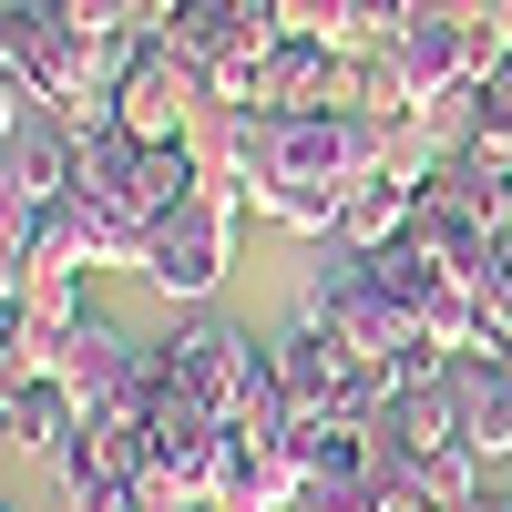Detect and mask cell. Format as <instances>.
I'll return each instance as SVG.
<instances>
[{"label": "cell", "mask_w": 512, "mask_h": 512, "mask_svg": "<svg viewBox=\"0 0 512 512\" xmlns=\"http://www.w3.org/2000/svg\"><path fill=\"white\" fill-rule=\"evenodd\" d=\"M216 256H226V205H216V195H185V205H164V216H154L144 277H164V287H216Z\"/></svg>", "instance_id": "obj_1"}, {"label": "cell", "mask_w": 512, "mask_h": 512, "mask_svg": "<svg viewBox=\"0 0 512 512\" xmlns=\"http://www.w3.org/2000/svg\"><path fill=\"white\" fill-rule=\"evenodd\" d=\"M195 113V62L185 52H144L134 72H123V134H175V123Z\"/></svg>", "instance_id": "obj_2"}, {"label": "cell", "mask_w": 512, "mask_h": 512, "mask_svg": "<svg viewBox=\"0 0 512 512\" xmlns=\"http://www.w3.org/2000/svg\"><path fill=\"white\" fill-rule=\"evenodd\" d=\"M338 349H349V338H338V328H297V338H287V359H277L287 400H328V390H338V369H349Z\"/></svg>", "instance_id": "obj_3"}, {"label": "cell", "mask_w": 512, "mask_h": 512, "mask_svg": "<svg viewBox=\"0 0 512 512\" xmlns=\"http://www.w3.org/2000/svg\"><path fill=\"white\" fill-rule=\"evenodd\" d=\"M318 82V41L297 31V41H277L267 62H256V93H267V113H297V93Z\"/></svg>", "instance_id": "obj_4"}, {"label": "cell", "mask_w": 512, "mask_h": 512, "mask_svg": "<svg viewBox=\"0 0 512 512\" xmlns=\"http://www.w3.org/2000/svg\"><path fill=\"white\" fill-rule=\"evenodd\" d=\"M338 216H349V236H390V226H410V216H420V205H410V185H390V175H359Z\"/></svg>", "instance_id": "obj_5"}, {"label": "cell", "mask_w": 512, "mask_h": 512, "mask_svg": "<svg viewBox=\"0 0 512 512\" xmlns=\"http://www.w3.org/2000/svg\"><path fill=\"white\" fill-rule=\"evenodd\" d=\"M62 431H72V390H21L11 400V441L21 451H52Z\"/></svg>", "instance_id": "obj_6"}, {"label": "cell", "mask_w": 512, "mask_h": 512, "mask_svg": "<svg viewBox=\"0 0 512 512\" xmlns=\"http://www.w3.org/2000/svg\"><path fill=\"white\" fill-rule=\"evenodd\" d=\"M21 93H31V82H21L11 62H0V144H11V134H21Z\"/></svg>", "instance_id": "obj_7"}, {"label": "cell", "mask_w": 512, "mask_h": 512, "mask_svg": "<svg viewBox=\"0 0 512 512\" xmlns=\"http://www.w3.org/2000/svg\"><path fill=\"white\" fill-rule=\"evenodd\" d=\"M11 11H21V0H0V21H11Z\"/></svg>", "instance_id": "obj_8"}]
</instances>
